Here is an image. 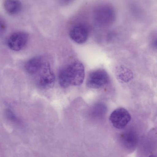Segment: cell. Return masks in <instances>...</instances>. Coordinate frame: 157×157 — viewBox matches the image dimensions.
Segmentation results:
<instances>
[{"instance_id": "cell-1", "label": "cell", "mask_w": 157, "mask_h": 157, "mask_svg": "<svg viewBox=\"0 0 157 157\" xmlns=\"http://www.w3.org/2000/svg\"><path fill=\"white\" fill-rule=\"evenodd\" d=\"M85 76V69L83 64L75 61L62 68L59 74L60 85L66 88L70 85L78 86L83 82Z\"/></svg>"}, {"instance_id": "cell-2", "label": "cell", "mask_w": 157, "mask_h": 157, "mask_svg": "<svg viewBox=\"0 0 157 157\" xmlns=\"http://www.w3.org/2000/svg\"><path fill=\"white\" fill-rule=\"evenodd\" d=\"M95 24L101 27L112 25L116 19V13L113 7L107 4H101L95 9L93 14Z\"/></svg>"}, {"instance_id": "cell-3", "label": "cell", "mask_w": 157, "mask_h": 157, "mask_svg": "<svg viewBox=\"0 0 157 157\" xmlns=\"http://www.w3.org/2000/svg\"><path fill=\"white\" fill-rule=\"evenodd\" d=\"M37 72L36 82L39 87L47 89L53 86L55 83V77L48 64H43Z\"/></svg>"}, {"instance_id": "cell-4", "label": "cell", "mask_w": 157, "mask_h": 157, "mask_svg": "<svg viewBox=\"0 0 157 157\" xmlns=\"http://www.w3.org/2000/svg\"><path fill=\"white\" fill-rule=\"evenodd\" d=\"M109 81V78L107 72L103 69H99L89 73L86 84L90 88L98 89L107 84Z\"/></svg>"}, {"instance_id": "cell-5", "label": "cell", "mask_w": 157, "mask_h": 157, "mask_svg": "<svg viewBox=\"0 0 157 157\" xmlns=\"http://www.w3.org/2000/svg\"><path fill=\"white\" fill-rule=\"evenodd\" d=\"M131 119L129 113L124 108H117L111 114L109 120L113 126L118 129L124 128Z\"/></svg>"}, {"instance_id": "cell-6", "label": "cell", "mask_w": 157, "mask_h": 157, "mask_svg": "<svg viewBox=\"0 0 157 157\" xmlns=\"http://www.w3.org/2000/svg\"><path fill=\"white\" fill-rule=\"evenodd\" d=\"M27 34L23 32H18L11 34L8 37L7 45L11 50L19 51L26 45L28 41Z\"/></svg>"}, {"instance_id": "cell-7", "label": "cell", "mask_w": 157, "mask_h": 157, "mask_svg": "<svg viewBox=\"0 0 157 157\" xmlns=\"http://www.w3.org/2000/svg\"><path fill=\"white\" fill-rule=\"evenodd\" d=\"M69 34L71 38L78 44L85 42L88 35L87 28L82 24L78 25L73 27L71 30Z\"/></svg>"}, {"instance_id": "cell-8", "label": "cell", "mask_w": 157, "mask_h": 157, "mask_svg": "<svg viewBox=\"0 0 157 157\" xmlns=\"http://www.w3.org/2000/svg\"><path fill=\"white\" fill-rule=\"evenodd\" d=\"M120 139L123 146L129 150L132 149L136 146L138 140L137 134L132 130L126 131L121 133Z\"/></svg>"}, {"instance_id": "cell-9", "label": "cell", "mask_w": 157, "mask_h": 157, "mask_svg": "<svg viewBox=\"0 0 157 157\" xmlns=\"http://www.w3.org/2000/svg\"><path fill=\"white\" fill-rule=\"evenodd\" d=\"M43 64L41 58L39 56L33 58L26 63L25 69L29 74L31 75L36 74Z\"/></svg>"}, {"instance_id": "cell-10", "label": "cell", "mask_w": 157, "mask_h": 157, "mask_svg": "<svg viewBox=\"0 0 157 157\" xmlns=\"http://www.w3.org/2000/svg\"><path fill=\"white\" fill-rule=\"evenodd\" d=\"M4 7L8 13L14 14L20 11L21 4L19 0H5L4 3Z\"/></svg>"}, {"instance_id": "cell-11", "label": "cell", "mask_w": 157, "mask_h": 157, "mask_svg": "<svg viewBox=\"0 0 157 157\" xmlns=\"http://www.w3.org/2000/svg\"><path fill=\"white\" fill-rule=\"evenodd\" d=\"M6 28V25L5 21L0 17V35L5 32Z\"/></svg>"}, {"instance_id": "cell-12", "label": "cell", "mask_w": 157, "mask_h": 157, "mask_svg": "<svg viewBox=\"0 0 157 157\" xmlns=\"http://www.w3.org/2000/svg\"><path fill=\"white\" fill-rule=\"evenodd\" d=\"M6 113V116L8 118L12 120H15L16 117L15 115L10 110L7 109Z\"/></svg>"}, {"instance_id": "cell-13", "label": "cell", "mask_w": 157, "mask_h": 157, "mask_svg": "<svg viewBox=\"0 0 157 157\" xmlns=\"http://www.w3.org/2000/svg\"></svg>"}]
</instances>
